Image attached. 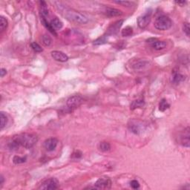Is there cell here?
I'll list each match as a JSON object with an SVG mask.
<instances>
[{
	"instance_id": "6da1fadb",
	"label": "cell",
	"mask_w": 190,
	"mask_h": 190,
	"mask_svg": "<svg viewBox=\"0 0 190 190\" xmlns=\"http://www.w3.org/2000/svg\"><path fill=\"white\" fill-rule=\"evenodd\" d=\"M19 146H23L25 149H30L38 141V137L34 134L23 133L15 135L13 140Z\"/></svg>"
},
{
	"instance_id": "7a4b0ae2",
	"label": "cell",
	"mask_w": 190,
	"mask_h": 190,
	"mask_svg": "<svg viewBox=\"0 0 190 190\" xmlns=\"http://www.w3.org/2000/svg\"><path fill=\"white\" fill-rule=\"evenodd\" d=\"M61 13L70 22H72L76 24H85L88 23V18L84 16L82 13H79L75 10L63 7L61 9Z\"/></svg>"
},
{
	"instance_id": "3957f363",
	"label": "cell",
	"mask_w": 190,
	"mask_h": 190,
	"mask_svg": "<svg viewBox=\"0 0 190 190\" xmlns=\"http://www.w3.org/2000/svg\"><path fill=\"white\" fill-rule=\"evenodd\" d=\"M172 26V21L169 16H160L155 22V27L157 30H167Z\"/></svg>"
},
{
	"instance_id": "277c9868",
	"label": "cell",
	"mask_w": 190,
	"mask_h": 190,
	"mask_svg": "<svg viewBox=\"0 0 190 190\" xmlns=\"http://www.w3.org/2000/svg\"><path fill=\"white\" fill-rule=\"evenodd\" d=\"M83 98L80 97V95H73L72 97H69L68 99L67 102H66V106L69 112H72V111L76 109L80 106H81L83 102Z\"/></svg>"
},
{
	"instance_id": "5b68a950",
	"label": "cell",
	"mask_w": 190,
	"mask_h": 190,
	"mask_svg": "<svg viewBox=\"0 0 190 190\" xmlns=\"http://www.w3.org/2000/svg\"><path fill=\"white\" fill-rule=\"evenodd\" d=\"M112 186V181L109 177H100L96 181L93 187H88L89 189H109Z\"/></svg>"
},
{
	"instance_id": "8992f818",
	"label": "cell",
	"mask_w": 190,
	"mask_h": 190,
	"mask_svg": "<svg viewBox=\"0 0 190 190\" xmlns=\"http://www.w3.org/2000/svg\"><path fill=\"white\" fill-rule=\"evenodd\" d=\"M59 187V181L55 177L47 179L41 184L39 189L42 190H54Z\"/></svg>"
},
{
	"instance_id": "52a82bcc",
	"label": "cell",
	"mask_w": 190,
	"mask_h": 190,
	"mask_svg": "<svg viewBox=\"0 0 190 190\" xmlns=\"http://www.w3.org/2000/svg\"><path fill=\"white\" fill-rule=\"evenodd\" d=\"M151 17H152V11L149 10V11H146L144 14L141 15L138 18V25L139 26L140 28L141 29H144L145 28H146L147 25H149L151 21Z\"/></svg>"
},
{
	"instance_id": "ba28073f",
	"label": "cell",
	"mask_w": 190,
	"mask_h": 190,
	"mask_svg": "<svg viewBox=\"0 0 190 190\" xmlns=\"http://www.w3.org/2000/svg\"><path fill=\"white\" fill-rule=\"evenodd\" d=\"M129 129L134 134H140L144 130V126L139 120H131L129 123Z\"/></svg>"
},
{
	"instance_id": "9c48e42d",
	"label": "cell",
	"mask_w": 190,
	"mask_h": 190,
	"mask_svg": "<svg viewBox=\"0 0 190 190\" xmlns=\"http://www.w3.org/2000/svg\"><path fill=\"white\" fill-rule=\"evenodd\" d=\"M190 134H189V127H187L184 130V132L180 135V143L183 146L189 148L190 143Z\"/></svg>"
},
{
	"instance_id": "30bf717a",
	"label": "cell",
	"mask_w": 190,
	"mask_h": 190,
	"mask_svg": "<svg viewBox=\"0 0 190 190\" xmlns=\"http://www.w3.org/2000/svg\"><path fill=\"white\" fill-rule=\"evenodd\" d=\"M58 145V140L55 138H48L44 142V148L46 151L52 152L56 148Z\"/></svg>"
},
{
	"instance_id": "8fae6325",
	"label": "cell",
	"mask_w": 190,
	"mask_h": 190,
	"mask_svg": "<svg viewBox=\"0 0 190 190\" xmlns=\"http://www.w3.org/2000/svg\"><path fill=\"white\" fill-rule=\"evenodd\" d=\"M51 54L53 59H55L56 61L65 63V62H67L68 60V56L65 53H63V51H53L51 53Z\"/></svg>"
},
{
	"instance_id": "7c38bea8",
	"label": "cell",
	"mask_w": 190,
	"mask_h": 190,
	"mask_svg": "<svg viewBox=\"0 0 190 190\" xmlns=\"http://www.w3.org/2000/svg\"><path fill=\"white\" fill-rule=\"evenodd\" d=\"M123 23V20H119V21L115 22L114 23H113L111 26H109V28L107 30V35H112V34H115L117 33V31L119 30V29L120 28V27L122 26Z\"/></svg>"
},
{
	"instance_id": "4fadbf2b",
	"label": "cell",
	"mask_w": 190,
	"mask_h": 190,
	"mask_svg": "<svg viewBox=\"0 0 190 190\" xmlns=\"http://www.w3.org/2000/svg\"><path fill=\"white\" fill-rule=\"evenodd\" d=\"M152 46L154 49H155V50L160 51L165 48L166 46H167V43H166L164 41H160L156 39V40L154 41L153 42H152Z\"/></svg>"
},
{
	"instance_id": "5bb4252c",
	"label": "cell",
	"mask_w": 190,
	"mask_h": 190,
	"mask_svg": "<svg viewBox=\"0 0 190 190\" xmlns=\"http://www.w3.org/2000/svg\"><path fill=\"white\" fill-rule=\"evenodd\" d=\"M106 14L109 17H114V16H119L123 14V12L118 9H115V8H107L106 11Z\"/></svg>"
},
{
	"instance_id": "9a60e30c",
	"label": "cell",
	"mask_w": 190,
	"mask_h": 190,
	"mask_svg": "<svg viewBox=\"0 0 190 190\" xmlns=\"http://www.w3.org/2000/svg\"><path fill=\"white\" fill-rule=\"evenodd\" d=\"M39 10H40L41 16L45 17L48 15V8L47 3L45 1L39 2Z\"/></svg>"
},
{
	"instance_id": "2e32d148",
	"label": "cell",
	"mask_w": 190,
	"mask_h": 190,
	"mask_svg": "<svg viewBox=\"0 0 190 190\" xmlns=\"http://www.w3.org/2000/svg\"><path fill=\"white\" fill-rule=\"evenodd\" d=\"M149 63L147 61H139L136 63L133 66V68L134 70H138V71H140V70H144L146 68L149 67Z\"/></svg>"
},
{
	"instance_id": "e0dca14e",
	"label": "cell",
	"mask_w": 190,
	"mask_h": 190,
	"mask_svg": "<svg viewBox=\"0 0 190 190\" xmlns=\"http://www.w3.org/2000/svg\"><path fill=\"white\" fill-rule=\"evenodd\" d=\"M185 76L180 73H174L172 77V83L174 84H179L185 80Z\"/></svg>"
},
{
	"instance_id": "ac0fdd59",
	"label": "cell",
	"mask_w": 190,
	"mask_h": 190,
	"mask_svg": "<svg viewBox=\"0 0 190 190\" xmlns=\"http://www.w3.org/2000/svg\"><path fill=\"white\" fill-rule=\"evenodd\" d=\"M50 24H51V27H52V28H54L55 30H60L63 26V24L61 22V20H59V19L56 18V17H55V18H54L52 20H51Z\"/></svg>"
},
{
	"instance_id": "d6986e66",
	"label": "cell",
	"mask_w": 190,
	"mask_h": 190,
	"mask_svg": "<svg viewBox=\"0 0 190 190\" xmlns=\"http://www.w3.org/2000/svg\"><path fill=\"white\" fill-rule=\"evenodd\" d=\"M145 105V102L143 99H138V100L133 101L131 102V106H130V109L131 110H134V109H138V108H142Z\"/></svg>"
},
{
	"instance_id": "ffe728a7",
	"label": "cell",
	"mask_w": 190,
	"mask_h": 190,
	"mask_svg": "<svg viewBox=\"0 0 190 190\" xmlns=\"http://www.w3.org/2000/svg\"><path fill=\"white\" fill-rule=\"evenodd\" d=\"M99 149L102 152H109L111 149V145L110 143H108L106 141L100 142V144H99Z\"/></svg>"
},
{
	"instance_id": "44dd1931",
	"label": "cell",
	"mask_w": 190,
	"mask_h": 190,
	"mask_svg": "<svg viewBox=\"0 0 190 190\" xmlns=\"http://www.w3.org/2000/svg\"><path fill=\"white\" fill-rule=\"evenodd\" d=\"M41 21H42V24H43V25H44V26H45V28H47L48 30L49 31H50L51 34H54V35H56L55 30H54V29L52 27H51V24L49 23L47 21V20H46V19L45 18V17L41 16Z\"/></svg>"
},
{
	"instance_id": "7402d4cb",
	"label": "cell",
	"mask_w": 190,
	"mask_h": 190,
	"mask_svg": "<svg viewBox=\"0 0 190 190\" xmlns=\"http://www.w3.org/2000/svg\"><path fill=\"white\" fill-rule=\"evenodd\" d=\"M169 107H170V105L168 103L167 100L166 99H163L160 102V103H159V110L160 112H165Z\"/></svg>"
},
{
	"instance_id": "603a6c76",
	"label": "cell",
	"mask_w": 190,
	"mask_h": 190,
	"mask_svg": "<svg viewBox=\"0 0 190 190\" xmlns=\"http://www.w3.org/2000/svg\"><path fill=\"white\" fill-rule=\"evenodd\" d=\"M0 119H1V129L2 130L6 126V124L8 123V117L4 112H2L0 113Z\"/></svg>"
},
{
	"instance_id": "cb8c5ba5",
	"label": "cell",
	"mask_w": 190,
	"mask_h": 190,
	"mask_svg": "<svg viewBox=\"0 0 190 190\" xmlns=\"http://www.w3.org/2000/svg\"><path fill=\"white\" fill-rule=\"evenodd\" d=\"M8 20L4 16L0 17V30H1V32L5 30L7 27H8Z\"/></svg>"
},
{
	"instance_id": "d4e9b609",
	"label": "cell",
	"mask_w": 190,
	"mask_h": 190,
	"mask_svg": "<svg viewBox=\"0 0 190 190\" xmlns=\"http://www.w3.org/2000/svg\"><path fill=\"white\" fill-rule=\"evenodd\" d=\"M133 33V28L130 26H127L122 30V35L123 37H129Z\"/></svg>"
},
{
	"instance_id": "484cf974",
	"label": "cell",
	"mask_w": 190,
	"mask_h": 190,
	"mask_svg": "<svg viewBox=\"0 0 190 190\" xmlns=\"http://www.w3.org/2000/svg\"><path fill=\"white\" fill-rule=\"evenodd\" d=\"M26 157H20V156H14L13 158V162L15 164H20L23 163L26 161Z\"/></svg>"
},
{
	"instance_id": "4316f807",
	"label": "cell",
	"mask_w": 190,
	"mask_h": 190,
	"mask_svg": "<svg viewBox=\"0 0 190 190\" xmlns=\"http://www.w3.org/2000/svg\"><path fill=\"white\" fill-rule=\"evenodd\" d=\"M107 42V39L106 37V36H102V37L97 39L96 40L94 41V45H102V44H105Z\"/></svg>"
},
{
	"instance_id": "83f0119b",
	"label": "cell",
	"mask_w": 190,
	"mask_h": 190,
	"mask_svg": "<svg viewBox=\"0 0 190 190\" xmlns=\"http://www.w3.org/2000/svg\"><path fill=\"white\" fill-rule=\"evenodd\" d=\"M30 47H31V48L33 49L35 52L39 53L42 51V47H41L38 43H37V42H32V43L30 44Z\"/></svg>"
},
{
	"instance_id": "f1b7e54d",
	"label": "cell",
	"mask_w": 190,
	"mask_h": 190,
	"mask_svg": "<svg viewBox=\"0 0 190 190\" xmlns=\"http://www.w3.org/2000/svg\"><path fill=\"white\" fill-rule=\"evenodd\" d=\"M42 42L44 43V45H46V46H49L51 45V37H49L48 35H46V34H45V35L42 36Z\"/></svg>"
},
{
	"instance_id": "f546056e",
	"label": "cell",
	"mask_w": 190,
	"mask_h": 190,
	"mask_svg": "<svg viewBox=\"0 0 190 190\" xmlns=\"http://www.w3.org/2000/svg\"><path fill=\"white\" fill-rule=\"evenodd\" d=\"M115 3L118 5H121L126 6V7H131L134 5L133 2H129V1H115Z\"/></svg>"
},
{
	"instance_id": "4dcf8cb0",
	"label": "cell",
	"mask_w": 190,
	"mask_h": 190,
	"mask_svg": "<svg viewBox=\"0 0 190 190\" xmlns=\"http://www.w3.org/2000/svg\"><path fill=\"white\" fill-rule=\"evenodd\" d=\"M183 30H184V32L186 34V35L187 37H189L190 35V27H189V23H184V25H183Z\"/></svg>"
},
{
	"instance_id": "1f68e13d",
	"label": "cell",
	"mask_w": 190,
	"mask_h": 190,
	"mask_svg": "<svg viewBox=\"0 0 190 190\" xmlns=\"http://www.w3.org/2000/svg\"><path fill=\"white\" fill-rule=\"evenodd\" d=\"M130 185H131V187L134 189H139L140 188V183L138 182L137 180H133V181H131V183H130Z\"/></svg>"
},
{
	"instance_id": "d6a6232c",
	"label": "cell",
	"mask_w": 190,
	"mask_h": 190,
	"mask_svg": "<svg viewBox=\"0 0 190 190\" xmlns=\"http://www.w3.org/2000/svg\"><path fill=\"white\" fill-rule=\"evenodd\" d=\"M82 155H83L82 152L77 150V151H75L72 155H71V157L73 159H79L82 157Z\"/></svg>"
},
{
	"instance_id": "836d02e7",
	"label": "cell",
	"mask_w": 190,
	"mask_h": 190,
	"mask_svg": "<svg viewBox=\"0 0 190 190\" xmlns=\"http://www.w3.org/2000/svg\"><path fill=\"white\" fill-rule=\"evenodd\" d=\"M0 73H1V77H4L5 75L7 73L6 69H5V68H1V71H0Z\"/></svg>"
},
{
	"instance_id": "e575fe53",
	"label": "cell",
	"mask_w": 190,
	"mask_h": 190,
	"mask_svg": "<svg viewBox=\"0 0 190 190\" xmlns=\"http://www.w3.org/2000/svg\"><path fill=\"white\" fill-rule=\"evenodd\" d=\"M175 3H176V4L179 5H181V6H184V5L186 4V2H185V1H183V2H175Z\"/></svg>"
},
{
	"instance_id": "d590c367",
	"label": "cell",
	"mask_w": 190,
	"mask_h": 190,
	"mask_svg": "<svg viewBox=\"0 0 190 190\" xmlns=\"http://www.w3.org/2000/svg\"><path fill=\"white\" fill-rule=\"evenodd\" d=\"M3 183H4V177L2 175H1L0 176V186H2L3 184Z\"/></svg>"
}]
</instances>
